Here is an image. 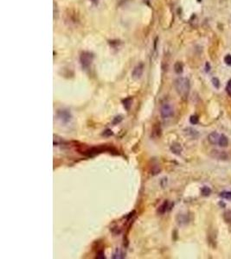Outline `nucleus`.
Masks as SVG:
<instances>
[{"mask_svg": "<svg viewBox=\"0 0 231 259\" xmlns=\"http://www.w3.org/2000/svg\"><path fill=\"white\" fill-rule=\"evenodd\" d=\"M102 135L103 136H105V137H110V136H113L114 135V133H113V131L111 130H104V132L102 133Z\"/></svg>", "mask_w": 231, "mask_h": 259, "instance_id": "24", "label": "nucleus"}, {"mask_svg": "<svg viewBox=\"0 0 231 259\" xmlns=\"http://www.w3.org/2000/svg\"><path fill=\"white\" fill-rule=\"evenodd\" d=\"M168 207H170V206H169V202L167 201H165L164 203L159 206V208L158 210V213H160V214H164V213L168 210Z\"/></svg>", "mask_w": 231, "mask_h": 259, "instance_id": "11", "label": "nucleus"}, {"mask_svg": "<svg viewBox=\"0 0 231 259\" xmlns=\"http://www.w3.org/2000/svg\"><path fill=\"white\" fill-rule=\"evenodd\" d=\"M160 115L164 119L171 118L174 115V110L173 107L168 103L163 104L160 107Z\"/></svg>", "mask_w": 231, "mask_h": 259, "instance_id": "3", "label": "nucleus"}, {"mask_svg": "<svg viewBox=\"0 0 231 259\" xmlns=\"http://www.w3.org/2000/svg\"><path fill=\"white\" fill-rule=\"evenodd\" d=\"M211 156L218 160H227L229 157L226 152L217 151V150H213L211 151Z\"/></svg>", "mask_w": 231, "mask_h": 259, "instance_id": "6", "label": "nucleus"}, {"mask_svg": "<svg viewBox=\"0 0 231 259\" xmlns=\"http://www.w3.org/2000/svg\"><path fill=\"white\" fill-rule=\"evenodd\" d=\"M96 258H98V259L106 258L105 254H104V251H98V252H97V254H96Z\"/></svg>", "mask_w": 231, "mask_h": 259, "instance_id": "20", "label": "nucleus"}, {"mask_svg": "<svg viewBox=\"0 0 231 259\" xmlns=\"http://www.w3.org/2000/svg\"><path fill=\"white\" fill-rule=\"evenodd\" d=\"M220 137H221L220 134L217 133L216 131H213L208 136V140L211 144H214V145L215 144H218Z\"/></svg>", "mask_w": 231, "mask_h": 259, "instance_id": "7", "label": "nucleus"}, {"mask_svg": "<svg viewBox=\"0 0 231 259\" xmlns=\"http://www.w3.org/2000/svg\"><path fill=\"white\" fill-rule=\"evenodd\" d=\"M218 144L221 147H227L229 145V138L225 135H221L220 139H219Z\"/></svg>", "mask_w": 231, "mask_h": 259, "instance_id": "10", "label": "nucleus"}, {"mask_svg": "<svg viewBox=\"0 0 231 259\" xmlns=\"http://www.w3.org/2000/svg\"><path fill=\"white\" fill-rule=\"evenodd\" d=\"M212 84H213V86H214L215 87L217 88V89L220 87V80L217 78H213L212 79Z\"/></svg>", "mask_w": 231, "mask_h": 259, "instance_id": "19", "label": "nucleus"}, {"mask_svg": "<svg viewBox=\"0 0 231 259\" xmlns=\"http://www.w3.org/2000/svg\"><path fill=\"white\" fill-rule=\"evenodd\" d=\"M94 60V55L90 52H82L80 56V62L81 67L84 69H87L91 66Z\"/></svg>", "mask_w": 231, "mask_h": 259, "instance_id": "2", "label": "nucleus"}, {"mask_svg": "<svg viewBox=\"0 0 231 259\" xmlns=\"http://www.w3.org/2000/svg\"><path fill=\"white\" fill-rule=\"evenodd\" d=\"M175 88L183 99H186L190 92V81L186 78H178L175 81Z\"/></svg>", "mask_w": 231, "mask_h": 259, "instance_id": "1", "label": "nucleus"}, {"mask_svg": "<svg viewBox=\"0 0 231 259\" xmlns=\"http://www.w3.org/2000/svg\"><path fill=\"white\" fill-rule=\"evenodd\" d=\"M224 62L227 64L228 66H231V55L230 54H227L224 57Z\"/></svg>", "mask_w": 231, "mask_h": 259, "instance_id": "22", "label": "nucleus"}, {"mask_svg": "<svg viewBox=\"0 0 231 259\" xmlns=\"http://www.w3.org/2000/svg\"><path fill=\"white\" fill-rule=\"evenodd\" d=\"M132 98H126L123 100V104H124V107L128 111L130 109L131 105H132Z\"/></svg>", "mask_w": 231, "mask_h": 259, "instance_id": "13", "label": "nucleus"}, {"mask_svg": "<svg viewBox=\"0 0 231 259\" xmlns=\"http://www.w3.org/2000/svg\"><path fill=\"white\" fill-rule=\"evenodd\" d=\"M183 69H184V67H183V64L179 62L175 63L174 65V70L176 72L177 74H181L183 73Z\"/></svg>", "mask_w": 231, "mask_h": 259, "instance_id": "12", "label": "nucleus"}, {"mask_svg": "<svg viewBox=\"0 0 231 259\" xmlns=\"http://www.w3.org/2000/svg\"><path fill=\"white\" fill-rule=\"evenodd\" d=\"M206 67H207V69H206V71L208 72L209 70H210V66L209 65V63H206Z\"/></svg>", "mask_w": 231, "mask_h": 259, "instance_id": "25", "label": "nucleus"}, {"mask_svg": "<svg viewBox=\"0 0 231 259\" xmlns=\"http://www.w3.org/2000/svg\"><path fill=\"white\" fill-rule=\"evenodd\" d=\"M177 223H178V225H180V226H185V225H187V224L190 222L189 216H188L187 214H182V213H179V214L177 216Z\"/></svg>", "mask_w": 231, "mask_h": 259, "instance_id": "8", "label": "nucleus"}, {"mask_svg": "<svg viewBox=\"0 0 231 259\" xmlns=\"http://www.w3.org/2000/svg\"><path fill=\"white\" fill-rule=\"evenodd\" d=\"M226 92H227L228 95L231 97V79L229 80V82H228L227 87H226Z\"/></svg>", "mask_w": 231, "mask_h": 259, "instance_id": "21", "label": "nucleus"}, {"mask_svg": "<svg viewBox=\"0 0 231 259\" xmlns=\"http://www.w3.org/2000/svg\"><path fill=\"white\" fill-rule=\"evenodd\" d=\"M223 219L227 223H231V211L228 210L223 213Z\"/></svg>", "mask_w": 231, "mask_h": 259, "instance_id": "15", "label": "nucleus"}, {"mask_svg": "<svg viewBox=\"0 0 231 259\" xmlns=\"http://www.w3.org/2000/svg\"><path fill=\"white\" fill-rule=\"evenodd\" d=\"M99 1H100V0H91V2H92V3H94V4H98V3H99Z\"/></svg>", "mask_w": 231, "mask_h": 259, "instance_id": "26", "label": "nucleus"}, {"mask_svg": "<svg viewBox=\"0 0 231 259\" xmlns=\"http://www.w3.org/2000/svg\"><path fill=\"white\" fill-rule=\"evenodd\" d=\"M124 257H125V254H124L120 250H117V251L114 253V255H113V258L114 259H120L124 258Z\"/></svg>", "mask_w": 231, "mask_h": 259, "instance_id": "14", "label": "nucleus"}, {"mask_svg": "<svg viewBox=\"0 0 231 259\" xmlns=\"http://www.w3.org/2000/svg\"><path fill=\"white\" fill-rule=\"evenodd\" d=\"M220 196L225 200H231V191H224L220 193Z\"/></svg>", "mask_w": 231, "mask_h": 259, "instance_id": "17", "label": "nucleus"}, {"mask_svg": "<svg viewBox=\"0 0 231 259\" xmlns=\"http://www.w3.org/2000/svg\"><path fill=\"white\" fill-rule=\"evenodd\" d=\"M144 71V66L143 64H139L138 66H136L133 69V71L132 73V76L134 79H139L142 74H143Z\"/></svg>", "mask_w": 231, "mask_h": 259, "instance_id": "5", "label": "nucleus"}, {"mask_svg": "<svg viewBox=\"0 0 231 259\" xmlns=\"http://www.w3.org/2000/svg\"><path fill=\"white\" fill-rule=\"evenodd\" d=\"M121 121H122L121 116H117V117H114V121H113V124H114V125H117V124H120Z\"/></svg>", "mask_w": 231, "mask_h": 259, "instance_id": "23", "label": "nucleus"}, {"mask_svg": "<svg viewBox=\"0 0 231 259\" xmlns=\"http://www.w3.org/2000/svg\"><path fill=\"white\" fill-rule=\"evenodd\" d=\"M201 193H202V195L208 197L210 196V193H211V189L209 187H203L201 190Z\"/></svg>", "mask_w": 231, "mask_h": 259, "instance_id": "16", "label": "nucleus"}, {"mask_svg": "<svg viewBox=\"0 0 231 259\" xmlns=\"http://www.w3.org/2000/svg\"><path fill=\"white\" fill-rule=\"evenodd\" d=\"M198 121H199L198 117V116H196V115H192L191 117H190V122L191 125H197L198 123Z\"/></svg>", "mask_w": 231, "mask_h": 259, "instance_id": "18", "label": "nucleus"}, {"mask_svg": "<svg viewBox=\"0 0 231 259\" xmlns=\"http://www.w3.org/2000/svg\"><path fill=\"white\" fill-rule=\"evenodd\" d=\"M171 151H172V152L173 154H175V155H180L181 152L183 151V148L181 146L180 143H178V142H174V143L172 144V146H171Z\"/></svg>", "mask_w": 231, "mask_h": 259, "instance_id": "9", "label": "nucleus"}, {"mask_svg": "<svg viewBox=\"0 0 231 259\" xmlns=\"http://www.w3.org/2000/svg\"><path fill=\"white\" fill-rule=\"evenodd\" d=\"M57 117L63 123H68L71 120V113L68 110H59L57 112Z\"/></svg>", "mask_w": 231, "mask_h": 259, "instance_id": "4", "label": "nucleus"}]
</instances>
